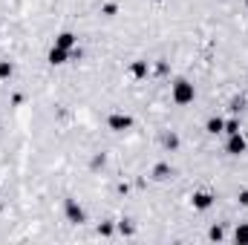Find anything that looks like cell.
<instances>
[{"mask_svg": "<svg viewBox=\"0 0 248 245\" xmlns=\"http://www.w3.org/2000/svg\"><path fill=\"white\" fill-rule=\"evenodd\" d=\"M170 95H173V104L185 107V104H193V98H196V87H193V81L179 78V81H173V90H170Z\"/></svg>", "mask_w": 248, "mask_h": 245, "instance_id": "6da1fadb", "label": "cell"}, {"mask_svg": "<svg viewBox=\"0 0 248 245\" xmlns=\"http://www.w3.org/2000/svg\"><path fill=\"white\" fill-rule=\"evenodd\" d=\"M246 138H243V133H231L228 136V144H225V153L228 156H243L246 153Z\"/></svg>", "mask_w": 248, "mask_h": 245, "instance_id": "7a4b0ae2", "label": "cell"}, {"mask_svg": "<svg viewBox=\"0 0 248 245\" xmlns=\"http://www.w3.org/2000/svg\"><path fill=\"white\" fill-rule=\"evenodd\" d=\"M107 124H110V130H113V133H124V130H130V127H133V119H130L127 113H113Z\"/></svg>", "mask_w": 248, "mask_h": 245, "instance_id": "3957f363", "label": "cell"}, {"mask_svg": "<svg viewBox=\"0 0 248 245\" xmlns=\"http://www.w3.org/2000/svg\"><path fill=\"white\" fill-rule=\"evenodd\" d=\"M55 46L72 52V49L78 46V35H75V32H58V35H55Z\"/></svg>", "mask_w": 248, "mask_h": 245, "instance_id": "277c9868", "label": "cell"}, {"mask_svg": "<svg viewBox=\"0 0 248 245\" xmlns=\"http://www.w3.org/2000/svg\"><path fill=\"white\" fill-rule=\"evenodd\" d=\"M69 58H72V52H66V49H61V46H52V49L46 52V61L52 63V66H63Z\"/></svg>", "mask_w": 248, "mask_h": 245, "instance_id": "5b68a950", "label": "cell"}, {"mask_svg": "<svg viewBox=\"0 0 248 245\" xmlns=\"http://www.w3.org/2000/svg\"><path fill=\"white\" fill-rule=\"evenodd\" d=\"M66 219H69V222H75V225H81V222H84V208H81L75 199H66Z\"/></svg>", "mask_w": 248, "mask_h": 245, "instance_id": "8992f818", "label": "cell"}, {"mask_svg": "<svg viewBox=\"0 0 248 245\" xmlns=\"http://www.w3.org/2000/svg\"><path fill=\"white\" fill-rule=\"evenodd\" d=\"M190 205H193V211H208V208L214 205V196H211V193H205V190H199V193H193Z\"/></svg>", "mask_w": 248, "mask_h": 245, "instance_id": "52a82bcc", "label": "cell"}, {"mask_svg": "<svg viewBox=\"0 0 248 245\" xmlns=\"http://www.w3.org/2000/svg\"><path fill=\"white\" fill-rule=\"evenodd\" d=\"M205 130H208L211 136H219V133L225 130V122H222L219 116H211V119H208V124H205Z\"/></svg>", "mask_w": 248, "mask_h": 245, "instance_id": "ba28073f", "label": "cell"}, {"mask_svg": "<svg viewBox=\"0 0 248 245\" xmlns=\"http://www.w3.org/2000/svg\"><path fill=\"white\" fill-rule=\"evenodd\" d=\"M234 240L240 245H248V222H240L237 225V231H234Z\"/></svg>", "mask_w": 248, "mask_h": 245, "instance_id": "9c48e42d", "label": "cell"}, {"mask_svg": "<svg viewBox=\"0 0 248 245\" xmlns=\"http://www.w3.org/2000/svg\"><path fill=\"white\" fill-rule=\"evenodd\" d=\"M130 72H133V78H144L147 75V61H133L130 63Z\"/></svg>", "mask_w": 248, "mask_h": 245, "instance_id": "30bf717a", "label": "cell"}, {"mask_svg": "<svg viewBox=\"0 0 248 245\" xmlns=\"http://www.w3.org/2000/svg\"><path fill=\"white\" fill-rule=\"evenodd\" d=\"M15 75V63L12 61H0V78L6 81V78H12Z\"/></svg>", "mask_w": 248, "mask_h": 245, "instance_id": "8fae6325", "label": "cell"}, {"mask_svg": "<svg viewBox=\"0 0 248 245\" xmlns=\"http://www.w3.org/2000/svg\"><path fill=\"white\" fill-rule=\"evenodd\" d=\"M168 173H170V168H168V165H156V168H153V179H159V182H162V179H168Z\"/></svg>", "mask_w": 248, "mask_h": 245, "instance_id": "7c38bea8", "label": "cell"}, {"mask_svg": "<svg viewBox=\"0 0 248 245\" xmlns=\"http://www.w3.org/2000/svg\"><path fill=\"white\" fill-rule=\"evenodd\" d=\"M222 133H228V136H231V133H240V122H237V119L225 122V130H222Z\"/></svg>", "mask_w": 248, "mask_h": 245, "instance_id": "4fadbf2b", "label": "cell"}, {"mask_svg": "<svg viewBox=\"0 0 248 245\" xmlns=\"http://www.w3.org/2000/svg\"><path fill=\"white\" fill-rule=\"evenodd\" d=\"M211 240H222V228L214 225V228H211Z\"/></svg>", "mask_w": 248, "mask_h": 245, "instance_id": "5bb4252c", "label": "cell"}, {"mask_svg": "<svg viewBox=\"0 0 248 245\" xmlns=\"http://www.w3.org/2000/svg\"><path fill=\"white\" fill-rule=\"evenodd\" d=\"M240 202H243V205H248V190H243V193H240Z\"/></svg>", "mask_w": 248, "mask_h": 245, "instance_id": "9a60e30c", "label": "cell"}, {"mask_svg": "<svg viewBox=\"0 0 248 245\" xmlns=\"http://www.w3.org/2000/svg\"><path fill=\"white\" fill-rule=\"evenodd\" d=\"M246 9H248V0H246Z\"/></svg>", "mask_w": 248, "mask_h": 245, "instance_id": "2e32d148", "label": "cell"}]
</instances>
